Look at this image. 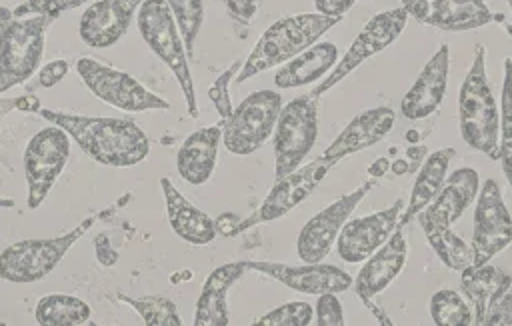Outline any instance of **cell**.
Masks as SVG:
<instances>
[{
  "mask_svg": "<svg viewBox=\"0 0 512 326\" xmlns=\"http://www.w3.org/2000/svg\"><path fill=\"white\" fill-rule=\"evenodd\" d=\"M38 114L66 130L80 150L98 164L126 168L142 162L150 152L148 136L128 118L82 116L48 108H40Z\"/></svg>",
  "mask_w": 512,
  "mask_h": 326,
  "instance_id": "obj_1",
  "label": "cell"
},
{
  "mask_svg": "<svg viewBox=\"0 0 512 326\" xmlns=\"http://www.w3.org/2000/svg\"><path fill=\"white\" fill-rule=\"evenodd\" d=\"M340 20L342 18L324 16L320 12L294 14L276 20L262 32L248 58L242 62V68L236 74V82H244L268 68L292 60L308 46L316 44L320 36L326 34Z\"/></svg>",
  "mask_w": 512,
  "mask_h": 326,
  "instance_id": "obj_2",
  "label": "cell"
},
{
  "mask_svg": "<svg viewBox=\"0 0 512 326\" xmlns=\"http://www.w3.org/2000/svg\"><path fill=\"white\" fill-rule=\"evenodd\" d=\"M458 120L464 142L484 152L488 158L498 160L500 108L486 76V48L480 44L476 46L474 62L460 86Z\"/></svg>",
  "mask_w": 512,
  "mask_h": 326,
  "instance_id": "obj_3",
  "label": "cell"
},
{
  "mask_svg": "<svg viewBox=\"0 0 512 326\" xmlns=\"http://www.w3.org/2000/svg\"><path fill=\"white\" fill-rule=\"evenodd\" d=\"M50 22L46 14L22 18L10 8H0V94L26 82L38 70Z\"/></svg>",
  "mask_w": 512,
  "mask_h": 326,
  "instance_id": "obj_4",
  "label": "cell"
},
{
  "mask_svg": "<svg viewBox=\"0 0 512 326\" xmlns=\"http://www.w3.org/2000/svg\"><path fill=\"white\" fill-rule=\"evenodd\" d=\"M138 32L144 44L170 68L176 76L180 90L186 98V110L192 118H198L196 90L190 74L186 48L178 32L176 20L166 4V0H144L138 8Z\"/></svg>",
  "mask_w": 512,
  "mask_h": 326,
  "instance_id": "obj_5",
  "label": "cell"
},
{
  "mask_svg": "<svg viewBox=\"0 0 512 326\" xmlns=\"http://www.w3.org/2000/svg\"><path fill=\"white\" fill-rule=\"evenodd\" d=\"M94 218L54 238H28L6 246L0 254V278L14 284H30L50 274L66 252L90 230Z\"/></svg>",
  "mask_w": 512,
  "mask_h": 326,
  "instance_id": "obj_6",
  "label": "cell"
},
{
  "mask_svg": "<svg viewBox=\"0 0 512 326\" xmlns=\"http://www.w3.org/2000/svg\"><path fill=\"white\" fill-rule=\"evenodd\" d=\"M318 138V96L304 94L282 106L274 128V178L294 172Z\"/></svg>",
  "mask_w": 512,
  "mask_h": 326,
  "instance_id": "obj_7",
  "label": "cell"
},
{
  "mask_svg": "<svg viewBox=\"0 0 512 326\" xmlns=\"http://www.w3.org/2000/svg\"><path fill=\"white\" fill-rule=\"evenodd\" d=\"M282 98L276 90H256L248 94L224 120L222 140L228 152L248 156L256 152L274 132Z\"/></svg>",
  "mask_w": 512,
  "mask_h": 326,
  "instance_id": "obj_8",
  "label": "cell"
},
{
  "mask_svg": "<svg viewBox=\"0 0 512 326\" xmlns=\"http://www.w3.org/2000/svg\"><path fill=\"white\" fill-rule=\"evenodd\" d=\"M76 70L86 84V88L102 102L126 110V112H146V110H168L170 102L162 96L150 92L134 76L102 64L94 58H78Z\"/></svg>",
  "mask_w": 512,
  "mask_h": 326,
  "instance_id": "obj_9",
  "label": "cell"
},
{
  "mask_svg": "<svg viewBox=\"0 0 512 326\" xmlns=\"http://www.w3.org/2000/svg\"><path fill=\"white\" fill-rule=\"evenodd\" d=\"M70 156V136L56 124L38 130L24 150V176L28 186L26 204L36 210L62 174Z\"/></svg>",
  "mask_w": 512,
  "mask_h": 326,
  "instance_id": "obj_10",
  "label": "cell"
},
{
  "mask_svg": "<svg viewBox=\"0 0 512 326\" xmlns=\"http://www.w3.org/2000/svg\"><path fill=\"white\" fill-rule=\"evenodd\" d=\"M406 22H408V12L402 6L374 14L364 24V28L356 36V40L346 50V54L336 62L332 72L326 74L322 78V82L310 94L320 98L326 90H330L342 78H346L352 70H356L364 60H368L374 54H378L384 48H388L402 34Z\"/></svg>",
  "mask_w": 512,
  "mask_h": 326,
  "instance_id": "obj_11",
  "label": "cell"
},
{
  "mask_svg": "<svg viewBox=\"0 0 512 326\" xmlns=\"http://www.w3.org/2000/svg\"><path fill=\"white\" fill-rule=\"evenodd\" d=\"M340 160L328 158V156H318L306 166H298L294 172L282 176L276 180L268 196L262 200V204L256 208L252 216H248L242 224L236 226V232L246 230L254 224L262 222H272L282 216H286L290 210H294L298 204H302L314 190L316 186L326 178V174L338 164Z\"/></svg>",
  "mask_w": 512,
  "mask_h": 326,
  "instance_id": "obj_12",
  "label": "cell"
},
{
  "mask_svg": "<svg viewBox=\"0 0 512 326\" xmlns=\"http://www.w3.org/2000/svg\"><path fill=\"white\" fill-rule=\"evenodd\" d=\"M474 208L472 234V264L490 262L512 242V216L502 200L500 186L488 178L484 180Z\"/></svg>",
  "mask_w": 512,
  "mask_h": 326,
  "instance_id": "obj_13",
  "label": "cell"
},
{
  "mask_svg": "<svg viewBox=\"0 0 512 326\" xmlns=\"http://www.w3.org/2000/svg\"><path fill=\"white\" fill-rule=\"evenodd\" d=\"M374 186L376 180L360 184L354 192L340 196L304 224L296 242V250L302 262H320L324 256H328L348 216Z\"/></svg>",
  "mask_w": 512,
  "mask_h": 326,
  "instance_id": "obj_14",
  "label": "cell"
},
{
  "mask_svg": "<svg viewBox=\"0 0 512 326\" xmlns=\"http://www.w3.org/2000/svg\"><path fill=\"white\" fill-rule=\"evenodd\" d=\"M400 210H402V200H396L390 208L378 210L362 218H354L348 224H344L336 238L338 256L348 264L364 262L398 228Z\"/></svg>",
  "mask_w": 512,
  "mask_h": 326,
  "instance_id": "obj_15",
  "label": "cell"
},
{
  "mask_svg": "<svg viewBox=\"0 0 512 326\" xmlns=\"http://www.w3.org/2000/svg\"><path fill=\"white\" fill-rule=\"evenodd\" d=\"M408 16L446 32H466L490 24L496 16L484 0H400Z\"/></svg>",
  "mask_w": 512,
  "mask_h": 326,
  "instance_id": "obj_16",
  "label": "cell"
},
{
  "mask_svg": "<svg viewBox=\"0 0 512 326\" xmlns=\"http://www.w3.org/2000/svg\"><path fill=\"white\" fill-rule=\"evenodd\" d=\"M246 268L266 274L296 292L314 296L324 292L338 294L352 286V276L334 264L304 262V266H288L278 262H246Z\"/></svg>",
  "mask_w": 512,
  "mask_h": 326,
  "instance_id": "obj_17",
  "label": "cell"
},
{
  "mask_svg": "<svg viewBox=\"0 0 512 326\" xmlns=\"http://www.w3.org/2000/svg\"><path fill=\"white\" fill-rule=\"evenodd\" d=\"M144 0H98L80 18V38L90 48H110L128 30L132 16Z\"/></svg>",
  "mask_w": 512,
  "mask_h": 326,
  "instance_id": "obj_18",
  "label": "cell"
},
{
  "mask_svg": "<svg viewBox=\"0 0 512 326\" xmlns=\"http://www.w3.org/2000/svg\"><path fill=\"white\" fill-rule=\"evenodd\" d=\"M448 68L450 50L446 44H442L424 64L410 90L404 94L400 102V112L404 118L422 120L438 110L448 88Z\"/></svg>",
  "mask_w": 512,
  "mask_h": 326,
  "instance_id": "obj_19",
  "label": "cell"
},
{
  "mask_svg": "<svg viewBox=\"0 0 512 326\" xmlns=\"http://www.w3.org/2000/svg\"><path fill=\"white\" fill-rule=\"evenodd\" d=\"M406 256H408L406 238L402 228H398L372 256L366 258L364 266L354 278L352 284L358 298L364 302L380 294L402 272L406 264Z\"/></svg>",
  "mask_w": 512,
  "mask_h": 326,
  "instance_id": "obj_20",
  "label": "cell"
},
{
  "mask_svg": "<svg viewBox=\"0 0 512 326\" xmlns=\"http://www.w3.org/2000/svg\"><path fill=\"white\" fill-rule=\"evenodd\" d=\"M480 188V176L474 168H458L452 172L446 184H442L436 198L418 212V224L450 226L456 222L464 210L472 204Z\"/></svg>",
  "mask_w": 512,
  "mask_h": 326,
  "instance_id": "obj_21",
  "label": "cell"
},
{
  "mask_svg": "<svg viewBox=\"0 0 512 326\" xmlns=\"http://www.w3.org/2000/svg\"><path fill=\"white\" fill-rule=\"evenodd\" d=\"M394 120H396V114L388 106L364 110L344 126V130L326 146L322 154L328 158L342 160L348 154L370 148L378 144L392 130Z\"/></svg>",
  "mask_w": 512,
  "mask_h": 326,
  "instance_id": "obj_22",
  "label": "cell"
},
{
  "mask_svg": "<svg viewBox=\"0 0 512 326\" xmlns=\"http://www.w3.org/2000/svg\"><path fill=\"white\" fill-rule=\"evenodd\" d=\"M220 140L222 124L202 126L186 136L176 154V170L184 182L200 186L210 180L216 168Z\"/></svg>",
  "mask_w": 512,
  "mask_h": 326,
  "instance_id": "obj_23",
  "label": "cell"
},
{
  "mask_svg": "<svg viewBox=\"0 0 512 326\" xmlns=\"http://www.w3.org/2000/svg\"><path fill=\"white\" fill-rule=\"evenodd\" d=\"M160 186L172 232L194 246L210 244L216 238V222L204 210L184 198L168 178H160Z\"/></svg>",
  "mask_w": 512,
  "mask_h": 326,
  "instance_id": "obj_24",
  "label": "cell"
},
{
  "mask_svg": "<svg viewBox=\"0 0 512 326\" xmlns=\"http://www.w3.org/2000/svg\"><path fill=\"white\" fill-rule=\"evenodd\" d=\"M246 262H230L214 268L202 284L196 302L194 326H226L228 324V290L244 274Z\"/></svg>",
  "mask_w": 512,
  "mask_h": 326,
  "instance_id": "obj_25",
  "label": "cell"
},
{
  "mask_svg": "<svg viewBox=\"0 0 512 326\" xmlns=\"http://www.w3.org/2000/svg\"><path fill=\"white\" fill-rule=\"evenodd\" d=\"M460 284L468 298V304L474 306V324L484 326L490 308L512 286V276L496 266H490L488 262L480 266L472 264L462 270Z\"/></svg>",
  "mask_w": 512,
  "mask_h": 326,
  "instance_id": "obj_26",
  "label": "cell"
},
{
  "mask_svg": "<svg viewBox=\"0 0 512 326\" xmlns=\"http://www.w3.org/2000/svg\"><path fill=\"white\" fill-rule=\"evenodd\" d=\"M338 62V48L332 42H316L288 60L276 74V88H296L322 80Z\"/></svg>",
  "mask_w": 512,
  "mask_h": 326,
  "instance_id": "obj_27",
  "label": "cell"
},
{
  "mask_svg": "<svg viewBox=\"0 0 512 326\" xmlns=\"http://www.w3.org/2000/svg\"><path fill=\"white\" fill-rule=\"evenodd\" d=\"M454 156H456L454 148H442L424 160V164L420 166V172L414 180L408 206L404 208V214L398 222L400 228L406 226L412 218H416V214L422 212L436 198V194L440 192V188L444 184L448 164L452 162Z\"/></svg>",
  "mask_w": 512,
  "mask_h": 326,
  "instance_id": "obj_28",
  "label": "cell"
},
{
  "mask_svg": "<svg viewBox=\"0 0 512 326\" xmlns=\"http://www.w3.org/2000/svg\"><path fill=\"white\" fill-rule=\"evenodd\" d=\"M34 318L40 326H78L90 318V306L70 294H48L36 304Z\"/></svg>",
  "mask_w": 512,
  "mask_h": 326,
  "instance_id": "obj_29",
  "label": "cell"
},
{
  "mask_svg": "<svg viewBox=\"0 0 512 326\" xmlns=\"http://www.w3.org/2000/svg\"><path fill=\"white\" fill-rule=\"evenodd\" d=\"M428 244L436 252V256L452 270L462 272L472 266V246H468L458 234L450 230V226L436 224H420Z\"/></svg>",
  "mask_w": 512,
  "mask_h": 326,
  "instance_id": "obj_30",
  "label": "cell"
},
{
  "mask_svg": "<svg viewBox=\"0 0 512 326\" xmlns=\"http://www.w3.org/2000/svg\"><path fill=\"white\" fill-rule=\"evenodd\" d=\"M498 160L504 176L512 186V58L504 60V84L500 96V132H498Z\"/></svg>",
  "mask_w": 512,
  "mask_h": 326,
  "instance_id": "obj_31",
  "label": "cell"
},
{
  "mask_svg": "<svg viewBox=\"0 0 512 326\" xmlns=\"http://www.w3.org/2000/svg\"><path fill=\"white\" fill-rule=\"evenodd\" d=\"M430 316L438 326H468L474 322L468 300L450 288H442L430 298Z\"/></svg>",
  "mask_w": 512,
  "mask_h": 326,
  "instance_id": "obj_32",
  "label": "cell"
},
{
  "mask_svg": "<svg viewBox=\"0 0 512 326\" xmlns=\"http://www.w3.org/2000/svg\"><path fill=\"white\" fill-rule=\"evenodd\" d=\"M118 298L130 308H134L146 326H180L182 324L176 304L170 298H164V296L132 298L124 294H118Z\"/></svg>",
  "mask_w": 512,
  "mask_h": 326,
  "instance_id": "obj_33",
  "label": "cell"
},
{
  "mask_svg": "<svg viewBox=\"0 0 512 326\" xmlns=\"http://www.w3.org/2000/svg\"><path fill=\"white\" fill-rule=\"evenodd\" d=\"M166 4L176 20L184 48L192 56L196 38L204 20V4L202 0H166Z\"/></svg>",
  "mask_w": 512,
  "mask_h": 326,
  "instance_id": "obj_34",
  "label": "cell"
},
{
  "mask_svg": "<svg viewBox=\"0 0 512 326\" xmlns=\"http://www.w3.org/2000/svg\"><path fill=\"white\" fill-rule=\"evenodd\" d=\"M312 306L308 302H288L260 316L258 326H308L312 322Z\"/></svg>",
  "mask_w": 512,
  "mask_h": 326,
  "instance_id": "obj_35",
  "label": "cell"
},
{
  "mask_svg": "<svg viewBox=\"0 0 512 326\" xmlns=\"http://www.w3.org/2000/svg\"><path fill=\"white\" fill-rule=\"evenodd\" d=\"M242 68V62L240 60H234L216 80H214V84L210 86V90H208V96H210V100L214 102V106H216V112L220 114V118L222 120H226L230 114H232V104H230V96H228V84H230V80L232 78H236V72Z\"/></svg>",
  "mask_w": 512,
  "mask_h": 326,
  "instance_id": "obj_36",
  "label": "cell"
},
{
  "mask_svg": "<svg viewBox=\"0 0 512 326\" xmlns=\"http://www.w3.org/2000/svg\"><path fill=\"white\" fill-rule=\"evenodd\" d=\"M88 0H24L20 6H16L12 12L16 16H30V14H46L52 20L60 16L62 12H68Z\"/></svg>",
  "mask_w": 512,
  "mask_h": 326,
  "instance_id": "obj_37",
  "label": "cell"
},
{
  "mask_svg": "<svg viewBox=\"0 0 512 326\" xmlns=\"http://www.w3.org/2000/svg\"><path fill=\"white\" fill-rule=\"evenodd\" d=\"M316 324L318 326H342L344 312L342 304L334 292H324L318 296L316 302Z\"/></svg>",
  "mask_w": 512,
  "mask_h": 326,
  "instance_id": "obj_38",
  "label": "cell"
},
{
  "mask_svg": "<svg viewBox=\"0 0 512 326\" xmlns=\"http://www.w3.org/2000/svg\"><path fill=\"white\" fill-rule=\"evenodd\" d=\"M484 326H512V286L490 308Z\"/></svg>",
  "mask_w": 512,
  "mask_h": 326,
  "instance_id": "obj_39",
  "label": "cell"
},
{
  "mask_svg": "<svg viewBox=\"0 0 512 326\" xmlns=\"http://www.w3.org/2000/svg\"><path fill=\"white\" fill-rule=\"evenodd\" d=\"M70 70V62L68 60H52L48 64H44L38 72V84L44 88H50L54 84H58Z\"/></svg>",
  "mask_w": 512,
  "mask_h": 326,
  "instance_id": "obj_40",
  "label": "cell"
},
{
  "mask_svg": "<svg viewBox=\"0 0 512 326\" xmlns=\"http://www.w3.org/2000/svg\"><path fill=\"white\" fill-rule=\"evenodd\" d=\"M222 2L226 4L228 12L240 22H250L258 10V0H222Z\"/></svg>",
  "mask_w": 512,
  "mask_h": 326,
  "instance_id": "obj_41",
  "label": "cell"
},
{
  "mask_svg": "<svg viewBox=\"0 0 512 326\" xmlns=\"http://www.w3.org/2000/svg\"><path fill=\"white\" fill-rule=\"evenodd\" d=\"M354 4L356 0H314L316 10L332 18H342V14H346Z\"/></svg>",
  "mask_w": 512,
  "mask_h": 326,
  "instance_id": "obj_42",
  "label": "cell"
},
{
  "mask_svg": "<svg viewBox=\"0 0 512 326\" xmlns=\"http://www.w3.org/2000/svg\"><path fill=\"white\" fill-rule=\"evenodd\" d=\"M16 108L20 112H38L40 102L36 96H22V98H16Z\"/></svg>",
  "mask_w": 512,
  "mask_h": 326,
  "instance_id": "obj_43",
  "label": "cell"
},
{
  "mask_svg": "<svg viewBox=\"0 0 512 326\" xmlns=\"http://www.w3.org/2000/svg\"><path fill=\"white\" fill-rule=\"evenodd\" d=\"M364 306L372 310V314L378 318V322H380V324H388V326L392 324V320H390V318H388V316H386V314H384V312H382V310L372 302V298H370V300H364Z\"/></svg>",
  "mask_w": 512,
  "mask_h": 326,
  "instance_id": "obj_44",
  "label": "cell"
},
{
  "mask_svg": "<svg viewBox=\"0 0 512 326\" xmlns=\"http://www.w3.org/2000/svg\"><path fill=\"white\" fill-rule=\"evenodd\" d=\"M386 168H388L386 158H378V160H376V164H372V166L368 168V172H370L372 176H382V174L386 172Z\"/></svg>",
  "mask_w": 512,
  "mask_h": 326,
  "instance_id": "obj_45",
  "label": "cell"
},
{
  "mask_svg": "<svg viewBox=\"0 0 512 326\" xmlns=\"http://www.w3.org/2000/svg\"><path fill=\"white\" fill-rule=\"evenodd\" d=\"M12 106H16V100H0V118H2Z\"/></svg>",
  "mask_w": 512,
  "mask_h": 326,
  "instance_id": "obj_46",
  "label": "cell"
},
{
  "mask_svg": "<svg viewBox=\"0 0 512 326\" xmlns=\"http://www.w3.org/2000/svg\"><path fill=\"white\" fill-rule=\"evenodd\" d=\"M0 208H14V200L0 196Z\"/></svg>",
  "mask_w": 512,
  "mask_h": 326,
  "instance_id": "obj_47",
  "label": "cell"
},
{
  "mask_svg": "<svg viewBox=\"0 0 512 326\" xmlns=\"http://www.w3.org/2000/svg\"><path fill=\"white\" fill-rule=\"evenodd\" d=\"M504 28H506V32H508V36L512 38V24H508V22H504Z\"/></svg>",
  "mask_w": 512,
  "mask_h": 326,
  "instance_id": "obj_48",
  "label": "cell"
},
{
  "mask_svg": "<svg viewBox=\"0 0 512 326\" xmlns=\"http://www.w3.org/2000/svg\"><path fill=\"white\" fill-rule=\"evenodd\" d=\"M508 6H510V8H512V0H508Z\"/></svg>",
  "mask_w": 512,
  "mask_h": 326,
  "instance_id": "obj_49",
  "label": "cell"
}]
</instances>
